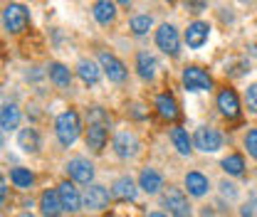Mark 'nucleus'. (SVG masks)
Listing matches in <instances>:
<instances>
[{"label":"nucleus","mask_w":257,"mask_h":217,"mask_svg":"<svg viewBox=\"0 0 257 217\" xmlns=\"http://www.w3.org/2000/svg\"><path fill=\"white\" fill-rule=\"evenodd\" d=\"M57 192H60L62 207L67 210V212H77V210L82 207V197H79L77 187L72 185L69 180H64V183H60V187H57Z\"/></svg>","instance_id":"obj_12"},{"label":"nucleus","mask_w":257,"mask_h":217,"mask_svg":"<svg viewBox=\"0 0 257 217\" xmlns=\"http://www.w3.org/2000/svg\"><path fill=\"white\" fill-rule=\"evenodd\" d=\"M67 173L74 183H82V185H89L92 178H94V165L84 158H74L67 163Z\"/></svg>","instance_id":"obj_8"},{"label":"nucleus","mask_w":257,"mask_h":217,"mask_svg":"<svg viewBox=\"0 0 257 217\" xmlns=\"http://www.w3.org/2000/svg\"><path fill=\"white\" fill-rule=\"evenodd\" d=\"M156 60L149 55V52H139L136 55V69H139V77L141 79H154L156 77Z\"/></svg>","instance_id":"obj_19"},{"label":"nucleus","mask_w":257,"mask_h":217,"mask_svg":"<svg viewBox=\"0 0 257 217\" xmlns=\"http://www.w3.org/2000/svg\"><path fill=\"white\" fill-rule=\"evenodd\" d=\"M55 131H57V138H60L62 146H72L79 136V114L74 109L62 111L55 121Z\"/></svg>","instance_id":"obj_1"},{"label":"nucleus","mask_w":257,"mask_h":217,"mask_svg":"<svg viewBox=\"0 0 257 217\" xmlns=\"http://www.w3.org/2000/svg\"><path fill=\"white\" fill-rule=\"evenodd\" d=\"M111 195H114L116 200H136L139 187H136V183H134L131 178H119V180H114V185H111Z\"/></svg>","instance_id":"obj_17"},{"label":"nucleus","mask_w":257,"mask_h":217,"mask_svg":"<svg viewBox=\"0 0 257 217\" xmlns=\"http://www.w3.org/2000/svg\"><path fill=\"white\" fill-rule=\"evenodd\" d=\"M183 84H186V89H188V92H208V89L213 87V82H210L208 72H205V69H200V67H195V64L183 69Z\"/></svg>","instance_id":"obj_4"},{"label":"nucleus","mask_w":257,"mask_h":217,"mask_svg":"<svg viewBox=\"0 0 257 217\" xmlns=\"http://www.w3.org/2000/svg\"><path fill=\"white\" fill-rule=\"evenodd\" d=\"M245 148H247V153L257 158V128H250L247 131V136H245Z\"/></svg>","instance_id":"obj_30"},{"label":"nucleus","mask_w":257,"mask_h":217,"mask_svg":"<svg viewBox=\"0 0 257 217\" xmlns=\"http://www.w3.org/2000/svg\"><path fill=\"white\" fill-rule=\"evenodd\" d=\"M156 109H159V114L163 119H176L178 116V104H176V99L171 96V94H159L156 96Z\"/></svg>","instance_id":"obj_21"},{"label":"nucleus","mask_w":257,"mask_h":217,"mask_svg":"<svg viewBox=\"0 0 257 217\" xmlns=\"http://www.w3.org/2000/svg\"><path fill=\"white\" fill-rule=\"evenodd\" d=\"M18 146L25 151V153H35L40 151V133L35 128H23L18 133Z\"/></svg>","instance_id":"obj_20"},{"label":"nucleus","mask_w":257,"mask_h":217,"mask_svg":"<svg viewBox=\"0 0 257 217\" xmlns=\"http://www.w3.org/2000/svg\"><path fill=\"white\" fill-rule=\"evenodd\" d=\"M94 18L96 23H101V25H109L111 20H114V15H116V5L114 3H106V0H101V3H94Z\"/></svg>","instance_id":"obj_24"},{"label":"nucleus","mask_w":257,"mask_h":217,"mask_svg":"<svg viewBox=\"0 0 257 217\" xmlns=\"http://www.w3.org/2000/svg\"><path fill=\"white\" fill-rule=\"evenodd\" d=\"M161 185H163V178H161L159 170H154V168H144L141 170V175H139V187L141 190H146L149 195H154V192H159Z\"/></svg>","instance_id":"obj_15"},{"label":"nucleus","mask_w":257,"mask_h":217,"mask_svg":"<svg viewBox=\"0 0 257 217\" xmlns=\"http://www.w3.org/2000/svg\"><path fill=\"white\" fill-rule=\"evenodd\" d=\"M223 170L225 173H230V175H242V170H245V160H242V155L232 153L223 158Z\"/></svg>","instance_id":"obj_28"},{"label":"nucleus","mask_w":257,"mask_h":217,"mask_svg":"<svg viewBox=\"0 0 257 217\" xmlns=\"http://www.w3.org/2000/svg\"><path fill=\"white\" fill-rule=\"evenodd\" d=\"M18 121H20V111H18V106H15V104H5L3 111H0V126H3V131L15 128Z\"/></svg>","instance_id":"obj_26"},{"label":"nucleus","mask_w":257,"mask_h":217,"mask_svg":"<svg viewBox=\"0 0 257 217\" xmlns=\"http://www.w3.org/2000/svg\"><path fill=\"white\" fill-rule=\"evenodd\" d=\"M62 200H60V192L57 190H45L40 195V212L45 217H57L62 212Z\"/></svg>","instance_id":"obj_13"},{"label":"nucleus","mask_w":257,"mask_h":217,"mask_svg":"<svg viewBox=\"0 0 257 217\" xmlns=\"http://www.w3.org/2000/svg\"><path fill=\"white\" fill-rule=\"evenodd\" d=\"M193 143L203 153H215V151L223 148V136L215 128H210V126H200L195 131V136H193Z\"/></svg>","instance_id":"obj_3"},{"label":"nucleus","mask_w":257,"mask_h":217,"mask_svg":"<svg viewBox=\"0 0 257 217\" xmlns=\"http://www.w3.org/2000/svg\"><path fill=\"white\" fill-rule=\"evenodd\" d=\"M151 25H154V20L149 18V15H136V18H131V23H128V28L134 35H146V32L151 30Z\"/></svg>","instance_id":"obj_29"},{"label":"nucleus","mask_w":257,"mask_h":217,"mask_svg":"<svg viewBox=\"0 0 257 217\" xmlns=\"http://www.w3.org/2000/svg\"><path fill=\"white\" fill-rule=\"evenodd\" d=\"M247 106H250V111L257 114V84L247 87Z\"/></svg>","instance_id":"obj_31"},{"label":"nucleus","mask_w":257,"mask_h":217,"mask_svg":"<svg viewBox=\"0 0 257 217\" xmlns=\"http://www.w3.org/2000/svg\"><path fill=\"white\" fill-rule=\"evenodd\" d=\"M77 74L82 77L84 84H96L99 82V67L92 60H82V62L77 64Z\"/></svg>","instance_id":"obj_25"},{"label":"nucleus","mask_w":257,"mask_h":217,"mask_svg":"<svg viewBox=\"0 0 257 217\" xmlns=\"http://www.w3.org/2000/svg\"><path fill=\"white\" fill-rule=\"evenodd\" d=\"M223 192L232 197V195H235V185H230V183H223Z\"/></svg>","instance_id":"obj_32"},{"label":"nucleus","mask_w":257,"mask_h":217,"mask_svg":"<svg viewBox=\"0 0 257 217\" xmlns=\"http://www.w3.org/2000/svg\"><path fill=\"white\" fill-rule=\"evenodd\" d=\"M136 151H139V141H136L134 133L119 131V133L114 136V153L119 155V158H134Z\"/></svg>","instance_id":"obj_9"},{"label":"nucleus","mask_w":257,"mask_h":217,"mask_svg":"<svg viewBox=\"0 0 257 217\" xmlns=\"http://www.w3.org/2000/svg\"><path fill=\"white\" fill-rule=\"evenodd\" d=\"M28 20H30V13L25 5H18V3H10L5 5L3 10V25L8 32H23L28 28Z\"/></svg>","instance_id":"obj_2"},{"label":"nucleus","mask_w":257,"mask_h":217,"mask_svg":"<svg viewBox=\"0 0 257 217\" xmlns=\"http://www.w3.org/2000/svg\"><path fill=\"white\" fill-rule=\"evenodd\" d=\"M186 187H188L191 195L203 197L208 192V178L203 173H198V170H191V173H186Z\"/></svg>","instance_id":"obj_18"},{"label":"nucleus","mask_w":257,"mask_h":217,"mask_svg":"<svg viewBox=\"0 0 257 217\" xmlns=\"http://www.w3.org/2000/svg\"><path fill=\"white\" fill-rule=\"evenodd\" d=\"M208 32H210V28H208L205 23H191L188 30H186V42H188V47H193V50L203 47L205 40H208Z\"/></svg>","instance_id":"obj_14"},{"label":"nucleus","mask_w":257,"mask_h":217,"mask_svg":"<svg viewBox=\"0 0 257 217\" xmlns=\"http://www.w3.org/2000/svg\"><path fill=\"white\" fill-rule=\"evenodd\" d=\"M149 217H166V215H161V212H151Z\"/></svg>","instance_id":"obj_33"},{"label":"nucleus","mask_w":257,"mask_h":217,"mask_svg":"<svg viewBox=\"0 0 257 217\" xmlns=\"http://www.w3.org/2000/svg\"><path fill=\"white\" fill-rule=\"evenodd\" d=\"M171 141L176 146V151L181 155H188L191 153V138H188V131L181 128V126H173L171 128Z\"/></svg>","instance_id":"obj_22"},{"label":"nucleus","mask_w":257,"mask_h":217,"mask_svg":"<svg viewBox=\"0 0 257 217\" xmlns=\"http://www.w3.org/2000/svg\"><path fill=\"white\" fill-rule=\"evenodd\" d=\"M10 180H13L15 187L28 190V187H32V183H35V175H32L28 168H13V170H10Z\"/></svg>","instance_id":"obj_27"},{"label":"nucleus","mask_w":257,"mask_h":217,"mask_svg":"<svg viewBox=\"0 0 257 217\" xmlns=\"http://www.w3.org/2000/svg\"><path fill=\"white\" fill-rule=\"evenodd\" d=\"M106 146V128L104 124H89L87 131V148H92L94 153H101Z\"/></svg>","instance_id":"obj_16"},{"label":"nucleus","mask_w":257,"mask_h":217,"mask_svg":"<svg viewBox=\"0 0 257 217\" xmlns=\"http://www.w3.org/2000/svg\"><path fill=\"white\" fill-rule=\"evenodd\" d=\"M218 109L225 119H237L240 116V101H237V94L232 89H223L218 94Z\"/></svg>","instance_id":"obj_11"},{"label":"nucleus","mask_w":257,"mask_h":217,"mask_svg":"<svg viewBox=\"0 0 257 217\" xmlns=\"http://www.w3.org/2000/svg\"><path fill=\"white\" fill-rule=\"evenodd\" d=\"M163 205L173 217H191V205L178 187H168V192L163 195Z\"/></svg>","instance_id":"obj_6"},{"label":"nucleus","mask_w":257,"mask_h":217,"mask_svg":"<svg viewBox=\"0 0 257 217\" xmlns=\"http://www.w3.org/2000/svg\"><path fill=\"white\" fill-rule=\"evenodd\" d=\"M99 64H101L104 74L109 77V82L121 84V82L126 79V67H124L121 60H116L114 55H109V52H99Z\"/></svg>","instance_id":"obj_7"},{"label":"nucleus","mask_w":257,"mask_h":217,"mask_svg":"<svg viewBox=\"0 0 257 217\" xmlns=\"http://www.w3.org/2000/svg\"><path fill=\"white\" fill-rule=\"evenodd\" d=\"M156 45H159V50H163L166 55H171V57H176L178 55V47H181V37H178V30L173 28V25H161L159 30H156Z\"/></svg>","instance_id":"obj_5"},{"label":"nucleus","mask_w":257,"mask_h":217,"mask_svg":"<svg viewBox=\"0 0 257 217\" xmlns=\"http://www.w3.org/2000/svg\"><path fill=\"white\" fill-rule=\"evenodd\" d=\"M47 74H50V79L57 84V87H69V82H72V74H69V69L60 62H52L47 67Z\"/></svg>","instance_id":"obj_23"},{"label":"nucleus","mask_w":257,"mask_h":217,"mask_svg":"<svg viewBox=\"0 0 257 217\" xmlns=\"http://www.w3.org/2000/svg\"><path fill=\"white\" fill-rule=\"evenodd\" d=\"M106 217H121V215H114V212H111V215H106Z\"/></svg>","instance_id":"obj_34"},{"label":"nucleus","mask_w":257,"mask_h":217,"mask_svg":"<svg viewBox=\"0 0 257 217\" xmlns=\"http://www.w3.org/2000/svg\"><path fill=\"white\" fill-rule=\"evenodd\" d=\"M82 202L89 210H101V207L109 205V190L104 185H89L87 192H84V197H82Z\"/></svg>","instance_id":"obj_10"},{"label":"nucleus","mask_w":257,"mask_h":217,"mask_svg":"<svg viewBox=\"0 0 257 217\" xmlns=\"http://www.w3.org/2000/svg\"><path fill=\"white\" fill-rule=\"evenodd\" d=\"M20 217H32V215H20Z\"/></svg>","instance_id":"obj_35"}]
</instances>
